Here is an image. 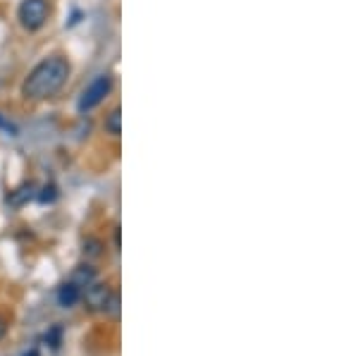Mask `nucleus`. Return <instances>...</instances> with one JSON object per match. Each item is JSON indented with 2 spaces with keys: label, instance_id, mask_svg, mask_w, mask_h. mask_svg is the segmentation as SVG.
I'll return each mask as SVG.
<instances>
[{
  "label": "nucleus",
  "instance_id": "nucleus-8",
  "mask_svg": "<svg viewBox=\"0 0 358 356\" xmlns=\"http://www.w3.org/2000/svg\"><path fill=\"white\" fill-rule=\"evenodd\" d=\"M103 129H106L110 136H120V134H122V111H120V108H113V111L106 115Z\"/></svg>",
  "mask_w": 358,
  "mask_h": 356
},
{
  "label": "nucleus",
  "instance_id": "nucleus-4",
  "mask_svg": "<svg viewBox=\"0 0 358 356\" xmlns=\"http://www.w3.org/2000/svg\"><path fill=\"white\" fill-rule=\"evenodd\" d=\"M113 297V287L108 283H101V280H96L91 287H86V294H84V304L89 311L94 313H103L108 306V301H110Z\"/></svg>",
  "mask_w": 358,
  "mask_h": 356
},
{
  "label": "nucleus",
  "instance_id": "nucleus-1",
  "mask_svg": "<svg viewBox=\"0 0 358 356\" xmlns=\"http://www.w3.org/2000/svg\"><path fill=\"white\" fill-rule=\"evenodd\" d=\"M69 74H72V65L67 57L62 55H50L45 60L38 62L29 77L22 84V96L27 101H45L53 99L55 94H60L65 89Z\"/></svg>",
  "mask_w": 358,
  "mask_h": 356
},
{
  "label": "nucleus",
  "instance_id": "nucleus-12",
  "mask_svg": "<svg viewBox=\"0 0 358 356\" xmlns=\"http://www.w3.org/2000/svg\"><path fill=\"white\" fill-rule=\"evenodd\" d=\"M60 337H62V328H60V325H55V328L45 335V342H50V347L57 349V347H60Z\"/></svg>",
  "mask_w": 358,
  "mask_h": 356
},
{
  "label": "nucleus",
  "instance_id": "nucleus-13",
  "mask_svg": "<svg viewBox=\"0 0 358 356\" xmlns=\"http://www.w3.org/2000/svg\"><path fill=\"white\" fill-rule=\"evenodd\" d=\"M8 335V318L5 315H0V340Z\"/></svg>",
  "mask_w": 358,
  "mask_h": 356
},
{
  "label": "nucleus",
  "instance_id": "nucleus-3",
  "mask_svg": "<svg viewBox=\"0 0 358 356\" xmlns=\"http://www.w3.org/2000/svg\"><path fill=\"white\" fill-rule=\"evenodd\" d=\"M50 15L48 0H22L20 10H17V17H20V24L27 29V31H38L45 20Z\"/></svg>",
  "mask_w": 358,
  "mask_h": 356
},
{
  "label": "nucleus",
  "instance_id": "nucleus-2",
  "mask_svg": "<svg viewBox=\"0 0 358 356\" xmlns=\"http://www.w3.org/2000/svg\"><path fill=\"white\" fill-rule=\"evenodd\" d=\"M113 86H115L113 74H98L94 82L84 89L82 99H79V103H77L79 113H89V111H94V108L101 106V103L113 94Z\"/></svg>",
  "mask_w": 358,
  "mask_h": 356
},
{
  "label": "nucleus",
  "instance_id": "nucleus-9",
  "mask_svg": "<svg viewBox=\"0 0 358 356\" xmlns=\"http://www.w3.org/2000/svg\"><path fill=\"white\" fill-rule=\"evenodd\" d=\"M103 249H106V244H103L101 239H96V237H89L84 242V256L86 258H101Z\"/></svg>",
  "mask_w": 358,
  "mask_h": 356
},
{
  "label": "nucleus",
  "instance_id": "nucleus-11",
  "mask_svg": "<svg viewBox=\"0 0 358 356\" xmlns=\"http://www.w3.org/2000/svg\"><path fill=\"white\" fill-rule=\"evenodd\" d=\"M36 197H38L41 204H53V201L57 199V187L55 185H45L41 189V194H36Z\"/></svg>",
  "mask_w": 358,
  "mask_h": 356
},
{
  "label": "nucleus",
  "instance_id": "nucleus-10",
  "mask_svg": "<svg viewBox=\"0 0 358 356\" xmlns=\"http://www.w3.org/2000/svg\"><path fill=\"white\" fill-rule=\"evenodd\" d=\"M103 313L110 315L113 320L120 318V294H117V292H113L110 301H108V306H106V311H103Z\"/></svg>",
  "mask_w": 358,
  "mask_h": 356
},
{
  "label": "nucleus",
  "instance_id": "nucleus-14",
  "mask_svg": "<svg viewBox=\"0 0 358 356\" xmlns=\"http://www.w3.org/2000/svg\"><path fill=\"white\" fill-rule=\"evenodd\" d=\"M24 356H41V354H38V349H29Z\"/></svg>",
  "mask_w": 358,
  "mask_h": 356
},
{
  "label": "nucleus",
  "instance_id": "nucleus-6",
  "mask_svg": "<svg viewBox=\"0 0 358 356\" xmlns=\"http://www.w3.org/2000/svg\"><path fill=\"white\" fill-rule=\"evenodd\" d=\"M79 299H82V290H79L74 283H65V285L57 287V304H60L62 308L77 306Z\"/></svg>",
  "mask_w": 358,
  "mask_h": 356
},
{
  "label": "nucleus",
  "instance_id": "nucleus-7",
  "mask_svg": "<svg viewBox=\"0 0 358 356\" xmlns=\"http://www.w3.org/2000/svg\"><path fill=\"white\" fill-rule=\"evenodd\" d=\"M36 197V187L34 185H22L20 189H15V192L8 194V204L15 206V208H20V206H24L27 201H31Z\"/></svg>",
  "mask_w": 358,
  "mask_h": 356
},
{
  "label": "nucleus",
  "instance_id": "nucleus-5",
  "mask_svg": "<svg viewBox=\"0 0 358 356\" xmlns=\"http://www.w3.org/2000/svg\"><path fill=\"white\" fill-rule=\"evenodd\" d=\"M98 280V271L94 266H89V263H82V266H77L72 271V278H69V283H74L79 287V290H86V287H91Z\"/></svg>",
  "mask_w": 358,
  "mask_h": 356
}]
</instances>
